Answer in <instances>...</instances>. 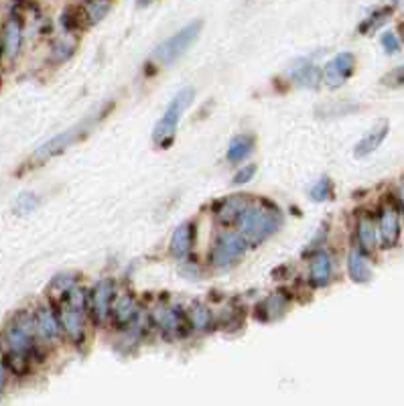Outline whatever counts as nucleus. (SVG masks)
Here are the masks:
<instances>
[{"mask_svg": "<svg viewBox=\"0 0 404 406\" xmlns=\"http://www.w3.org/2000/svg\"><path fill=\"white\" fill-rule=\"evenodd\" d=\"M236 223H238V232L248 242V246H256L281 230L283 214H281V210L272 207L270 203H258V205L250 203L240 214Z\"/></svg>", "mask_w": 404, "mask_h": 406, "instance_id": "1", "label": "nucleus"}, {"mask_svg": "<svg viewBox=\"0 0 404 406\" xmlns=\"http://www.w3.org/2000/svg\"><path fill=\"white\" fill-rule=\"evenodd\" d=\"M35 332H37L35 315H29L27 311H19L4 329V343L8 352L31 356L35 349V341H33Z\"/></svg>", "mask_w": 404, "mask_h": 406, "instance_id": "2", "label": "nucleus"}, {"mask_svg": "<svg viewBox=\"0 0 404 406\" xmlns=\"http://www.w3.org/2000/svg\"><path fill=\"white\" fill-rule=\"evenodd\" d=\"M193 100V90L191 88H183L173 100L171 104L167 106V110L163 114V118L156 122L154 126V132H152V139L159 147H167L175 132H177V126H179V120H181V114L187 110V106L191 104Z\"/></svg>", "mask_w": 404, "mask_h": 406, "instance_id": "3", "label": "nucleus"}, {"mask_svg": "<svg viewBox=\"0 0 404 406\" xmlns=\"http://www.w3.org/2000/svg\"><path fill=\"white\" fill-rule=\"evenodd\" d=\"M201 27H203V23H201V21H195V23H191V25H187L185 29H181L179 33H175L173 37L163 41V43L154 49V55H152L154 61L161 63V65H169V63H173L175 59H179L185 51L191 47V43L197 39Z\"/></svg>", "mask_w": 404, "mask_h": 406, "instance_id": "4", "label": "nucleus"}, {"mask_svg": "<svg viewBox=\"0 0 404 406\" xmlns=\"http://www.w3.org/2000/svg\"><path fill=\"white\" fill-rule=\"evenodd\" d=\"M248 248V242L242 238L240 232H223L218 236L214 248H212V262L216 264H230L234 260H238Z\"/></svg>", "mask_w": 404, "mask_h": 406, "instance_id": "5", "label": "nucleus"}, {"mask_svg": "<svg viewBox=\"0 0 404 406\" xmlns=\"http://www.w3.org/2000/svg\"><path fill=\"white\" fill-rule=\"evenodd\" d=\"M59 321H61V329L68 333V337L74 343H81L85 337V327H83V315L85 309L77 307L74 303H70L68 298H61L59 305Z\"/></svg>", "mask_w": 404, "mask_h": 406, "instance_id": "6", "label": "nucleus"}, {"mask_svg": "<svg viewBox=\"0 0 404 406\" xmlns=\"http://www.w3.org/2000/svg\"><path fill=\"white\" fill-rule=\"evenodd\" d=\"M114 283L110 278H104L96 283V287L90 293V313L98 325H102L112 311V301H114Z\"/></svg>", "mask_w": 404, "mask_h": 406, "instance_id": "7", "label": "nucleus"}, {"mask_svg": "<svg viewBox=\"0 0 404 406\" xmlns=\"http://www.w3.org/2000/svg\"><path fill=\"white\" fill-rule=\"evenodd\" d=\"M81 130H88V124H79V126H75V128L68 130V132H61V134L53 136L49 143L41 145V147L35 150V154L31 156V163H33V165H39V163H45V161H49L51 156L63 152V150L70 147L75 139L81 134Z\"/></svg>", "mask_w": 404, "mask_h": 406, "instance_id": "8", "label": "nucleus"}, {"mask_svg": "<svg viewBox=\"0 0 404 406\" xmlns=\"http://www.w3.org/2000/svg\"><path fill=\"white\" fill-rule=\"evenodd\" d=\"M354 68H356V57L347 51L335 55L327 63L325 72H323V81L330 85V88H337L341 85L350 75L354 74Z\"/></svg>", "mask_w": 404, "mask_h": 406, "instance_id": "9", "label": "nucleus"}, {"mask_svg": "<svg viewBox=\"0 0 404 406\" xmlns=\"http://www.w3.org/2000/svg\"><path fill=\"white\" fill-rule=\"evenodd\" d=\"M378 230H380L382 244H384L386 248L396 246V242H398V238H401V220H398V212H396L394 205L388 203V205L382 207Z\"/></svg>", "mask_w": 404, "mask_h": 406, "instance_id": "10", "label": "nucleus"}, {"mask_svg": "<svg viewBox=\"0 0 404 406\" xmlns=\"http://www.w3.org/2000/svg\"><path fill=\"white\" fill-rule=\"evenodd\" d=\"M152 321L154 325L169 337L179 335L183 327V315L175 309V307H159L152 313Z\"/></svg>", "mask_w": 404, "mask_h": 406, "instance_id": "11", "label": "nucleus"}, {"mask_svg": "<svg viewBox=\"0 0 404 406\" xmlns=\"http://www.w3.org/2000/svg\"><path fill=\"white\" fill-rule=\"evenodd\" d=\"M248 205H250V199L246 195L225 197V199H221L220 203H218V207H216V218L221 223H234Z\"/></svg>", "mask_w": 404, "mask_h": 406, "instance_id": "12", "label": "nucleus"}, {"mask_svg": "<svg viewBox=\"0 0 404 406\" xmlns=\"http://www.w3.org/2000/svg\"><path fill=\"white\" fill-rule=\"evenodd\" d=\"M35 325H37V333L45 339H57L61 335V321L59 315L53 313L51 307H39L35 311Z\"/></svg>", "mask_w": 404, "mask_h": 406, "instance_id": "13", "label": "nucleus"}, {"mask_svg": "<svg viewBox=\"0 0 404 406\" xmlns=\"http://www.w3.org/2000/svg\"><path fill=\"white\" fill-rule=\"evenodd\" d=\"M21 41H23V29H21V23L19 19L10 17L4 25V31H2V49H4V55L8 59H14L19 55V49H21Z\"/></svg>", "mask_w": 404, "mask_h": 406, "instance_id": "14", "label": "nucleus"}, {"mask_svg": "<svg viewBox=\"0 0 404 406\" xmlns=\"http://www.w3.org/2000/svg\"><path fill=\"white\" fill-rule=\"evenodd\" d=\"M110 313L116 325L126 327V325L132 323L134 317H137V303H134V298L130 295H120L114 301Z\"/></svg>", "mask_w": 404, "mask_h": 406, "instance_id": "15", "label": "nucleus"}, {"mask_svg": "<svg viewBox=\"0 0 404 406\" xmlns=\"http://www.w3.org/2000/svg\"><path fill=\"white\" fill-rule=\"evenodd\" d=\"M386 136H388V122L382 120V122H378V124L367 132L366 136L358 143V147H356V156H367V154H372L376 148L384 143Z\"/></svg>", "mask_w": 404, "mask_h": 406, "instance_id": "16", "label": "nucleus"}, {"mask_svg": "<svg viewBox=\"0 0 404 406\" xmlns=\"http://www.w3.org/2000/svg\"><path fill=\"white\" fill-rule=\"evenodd\" d=\"M193 238H195V232H193V225L191 223H181L173 238H171V254L177 256V258H183L189 254L191 246H193Z\"/></svg>", "mask_w": 404, "mask_h": 406, "instance_id": "17", "label": "nucleus"}, {"mask_svg": "<svg viewBox=\"0 0 404 406\" xmlns=\"http://www.w3.org/2000/svg\"><path fill=\"white\" fill-rule=\"evenodd\" d=\"M287 309V298L283 295H270L266 296L256 309L258 321H274L279 319Z\"/></svg>", "mask_w": 404, "mask_h": 406, "instance_id": "18", "label": "nucleus"}, {"mask_svg": "<svg viewBox=\"0 0 404 406\" xmlns=\"http://www.w3.org/2000/svg\"><path fill=\"white\" fill-rule=\"evenodd\" d=\"M333 276V258L330 254H317L311 264V283L315 287H325Z\"/></svg>", "mask_w": 404, "mask_h": 406, "instance_id": "19", "label": "nucleus"}, {"mask_svg": "<svg viewBox=\"0 0 404 406\" xmlns=\"http://www.w3.org/2000/svg\"><path fill=\"white\" fill-rule=\"evenodd\" d=\"M347 272L354 283H367L372 278V268L367 264L366 256L358 248H354L347 256Z\"/></svg>", "mask_w": 404, "mask_h": 406, "instance_id": "20", "label": "nucleus"}, {"mask_svg": "<svg viewBox=\"0 0 404 406\" xmlns=\"http://www.w3.org/2000/svg\"><path fill=\"white\" fill-rule=\"evenodd\" d=\"M358 240L362 244V248L366 252H372L376 250L378 246V232H376V223L370 216H362L360 222H358Z\"/></svg>", "mask_w": 404, "mask_h": 406, "instance_id": "21", "label": "nucleus"}, {"mask_svg": "<svg viewBox=\"0 0 404 406\" xmlns=\"http://www.w3.org/2000/svg\"><path fill=\"white\" fill-rule=\"evenodd\" d=\"M252 147H254V139L252 136H236L232 143H230V148H228V161L230 163H240L244 161L250 152H252Z\"/></svg>", "mask_w": 404, "mask_h": 406, "instance_id": "22", "label": "nucleus"}, {"mask_svg": "<svg viewBox=\"0 0 404 406\" xmlns=\"http://www.w3.org/2000/svg\"><path fill=\"white\" fill-rule=\"evenodd\" d=\"M187 323L195 329H208L212 325V311L201 303H193L187 311Z\"/></svg>", "mask_w": 404, "mask_h": 406, "instance_id": "23", "label": "nucleus"}, {"mask_svg": "<svg viewBox=\"0 0 404 406\" xmlns=\"http://www.w3.org/2000/svg\"><path fill=\"white\" fill-rule=\"evenodd\" d=\"M110 0H85V4H83V17L88 19V23L90 25H96V23H100L106 14H108V10H110Z\"/></svg>", "mask_w": 404, "mask_h": 406, "instance_id": "24", "label": "nucleus"}, {"mask_svg": "<svg viewBox=\"0 0 404 406\" xmlns=\"http://www.w3.org/2000/svg\"><path fill=\"white\" fill-rule=\"evenodd\" d=\"M293 77L301 85H315L321 81L323 74L315 65H307V68H299L296 72H293Z\"/></svg>", "mask_w": 404, "mask_h": 406, "instance_id": "25", "label": "nucleus"}, {"mask_svg": "<svg viewBox=\"0 0 404 406\" xmlns=\"http://www.w3.org/2000/svg\"><path fill=\"white\" fill-rule=\"evenodd\" d=\"M388 17H390V8H380V10H376V12H372L370 17H367L366 21L360 25V33H372V31H376L382 23H386L388 21Z\"/></svg>", "mask_w": 404, "mask_h": 406, "instance_id": "26", "label": "nucleus"}, {"mask_svg": "<svg viewBox=\"0 0 404 406\" xmlns=\"http://www.w3.org/2000/svg\"><path fill=\"white\" fill-rule=\"evenodd\" d=\"M311 197L315 199V201H325V199H331L333 197V183H331L330 179H321V181H317V183L313 185V189H311Z\"/></svg>", "mask_w": 404, "mask_h": 406, "instance_id": "27", "label": "nucleus"}, {"mask_svg": "<svg viewBox=\"0 0 404 406\" xmlns=\"http://www.w3.org/2000/svg\"><path fill=\"white\" fill-rule=\"evenodd\" d=\"M35 207H37V195H33V193H21L19 199H17V203H14V210L21 216L31 214Z\"/></svg>", "mask_w": 404, "mask_h": 406, "instance_id": "28", "label": "nucleus"}, {"mask_svg": "<svg viewBox=\"0 0 404 406\" xmlns=\"http://www.w3.org/2000/svg\"><path fill=\"white\" fill-rule=\"evenodd\" d=\"M75 49V43L74 41H68V39H63V41H59L55 47H53V55H55V59H65V57H70L72 53H74Z\"/></svg>", "mask_w": 404, "mask_h": 406, "instance_id": "29", "label": "nucleus"}, {"mask_svg": "<svg viewBox=\"0 0 404 406\" xmlns=\"http://www.w3.org/2000/svg\"><path fill=\"white\" fill-rule=\"evenodd\" d=\"M382 83L384 85H390V88H398V85H404V65L392 70L390 74H386L382 77Z\"/></svg>", "mask_w": 404, "mask_h": 406, "instance_id": "30", "label": "nucleus"}, {"mask_svg": "<svg viewBox=\"0 0 404 406\" xmlns=\"http://www.w3.org/2000/svg\"><path fill=\"white\" fill-rule=\"evenodd\" d=\"M254 173H256V165H246V167H242V169H240V171H238V173L234 175L232 183H234V185L248 183V181H252Z\"/></svg>", "mask_w": 404, "mask_h": 406, "instance_id": "31", "label": "nucleus"}, {"mask_svg": "<svg viewBox=\"0 0 404 406\" xmlns=\"http://www.w3.org/2000/svg\"><path fill=\"white\" fill-rule=\"evenodd\" d=\"M380 41H382V47H384L386 53H398L401 51V41H398V37L394 33H390V31L384 33Z\"/></svg>", "mask_w": 404, "mask_h": 406, "instance_id": "32", "label": "nucleus"}, {"mask_svg": "<svg viewBox=\"0 0 404 406\" xmlns=\"http://www.w3.org/2000/svg\"><path fill=\"white\" fill-rule=\"evenodd\" d=\"M4 380H6V378H4V366L0 364V390H2V386H4Z\"/></svg>", "mask_w": 404, "mask_h": 406, "instance_id": "33", "label": "nucleus"}, {"mask_svg": "<svg viewBox=\"0 0 404 406\" xmlns=\"http://www.w3.org/2000/svg\"><path fill=\"white\" fill-rule=\"evenodd\" d=\"M398 195H401V203H403V210H404V181L401 183V189H398Z\"/></svg>", "mask_w": 404, "mask_h": 406, "instance_id": "34", "label": "nucleus"}, {"mask_svg": "<svg viewBox=\"0 0 404 406\" xmlns=\"http://www.w3.org/2000/svg\"><path fill=\"white\" fill-rule=\"evenodd\" d=\"M150 2H152V0H139V6H148Z\"/></svg>", "mask_w": 404, "mask_h": 406, "instance_id": "35", "label": "nucleus"}, {"mask_svg": "<svg viewBox=\"0 0 404 406\" xmlns=\"http://www.w3.org/2000/svg\"><path fill=\"white\" fill-rule=\"evenodd\" d=\"M388 2H390V4H394V2H398V0H388Z\"/></svg>", "mask_w": 404, "mask_h": 406, "instance_id": "36", "label": "nucleus"}]
</instances>
